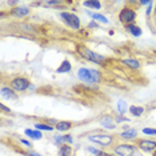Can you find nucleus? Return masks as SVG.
<instances>
[{"mask_svg": "<svg viewBox=\"0 0 156 156\" xmlns=\"http://www.w3.org/2000/svg\"><path fill=\"white\" fill-rule=\"evenodd\" d=\"M77 76L84 83H99L100 81V73L90 68H80L77 71Z\"/></svg>", "mask_w": 156, "mask_h": 156, "instance_id": "1", "label": "nucleus"}, {"mask_svg": "<svg viewBox=\"0 0 156 156\" xmlns=\"http://www.w3.org/2000/svg\"><path fill=\"white\" fill-rule=\"evenodd\" d=\"M60 16H62V19L64 20V23L67 26H69L71 28H73V30H79L80 28V20L76 15L69 13V12H62Z\"/></svg>", "mask_w": 156, "mask_h": 156, "instance_id": "2", "label": "nucleus"}, {"mask_svg": "<svg viewBox=\"0 0 156 156\" xmlns=\"http://www.w3.org/2000/svg\"><path fill=\"white\" fill-rule=\"evenodd\" d=\"M80 54L83 55L86 59L92 60V62L98 63V64H101V63L105 60L104 56H101L99 54H95V52H92L91 49H88V48H80Z\"/></svg>", "mask_w": 156, "mask_h": 156, "instance_id": "3", "label": "nucleus"}, {"mask_svg": "<svg viewBox=\"0 0 156 156\" xmlns=\"http://www.w3.org/2000/svg\"><path fill=\"white\" fill-rule=\"evenodd\" d=\"M11 87L16 91H24L30 87V81L24 79V77H16L11 81Z\"/></svg>", "mask_w": 156, "mask_h": 156, "instance_id": "4", "label": "nucleus"}, {"mask_svg": "<svg viewBox=\"0 0 156 156\" xmlns=\"http://www.w3.org/2000/svg\"><path fill=\"white\" fill-rule=\"evenodd\" d=\"M115 154L120 156H133L135 155V147L132 145H119L115 148Z\"/></svg>", "mask_w": 156, "mask_h": 156, "instance_id": "5", "label": "nucleus"}, {"mask_svg": "<svg viewBox=\"0 0 156 156\" xmlns=\"http://www.w3.org/2000/svg\"><path fill=\"white\" fill-rule=\"evenodd\" d=\"M135 16L136 15H135V12L132 9L124 8V9H122V12H120L119 19H120V22H123V23H131L135 20Z\"/></svg>", "mask_w": 156, "mask_h": 156, "instance_id": "6", "label": "nucleus"}, {"mask_svg": "<svg viewBox=\"0 0 156 156\" xmlns=\"http://www.w3.org/2000/svg\"><path fill=\"white\" fill-rule=\"evenodd\" d=\"M90 140L101 145H108L112 141V136H109V135H94V136H90Z\"/></svg>", "mask_w": 156, "mask_h": 156, "instance_id": "7", "label": "nucleus"}, {"mask_svg": "<svg viewBox=\"0 0 156 156\" xmlns=\"http://www.w3.org/2000/svg\"><path fill=\"white\" fill-rule=\"evenodd\" d=\"M139 145L143 151H152L156 148V143L152 140H141Z\"/></svg>", "mask_w": 156, "mask_h": 156, "instance_id": "8", "label": "nucleus"}, {"mask_svg": "<svg viewBox=\"0 0 156 156\" xmlns=\"http://www.w3.org/2000/svg\"><path fill=\"white\" fill-rule=\"evenodd\" d=\"M127 31H129V32L132 34L133 36H140V35H141L140 27L135 26V24H128V26H127Z\"/></svg>", "mask_w": 156, "mask_h": 156, "instance_id": "9", "label": "nucleus"}, {"mask_svg": "<svg viewBox=\"0 0 156 156\" xmlns=\"http://www.w3.org/2000/svg\"><path fill=\"white\" fill-rule=\"evenodd\" d=\"M2 95L4 98H9V99H15L16 98V95H15V92H13L12 90H9V88H2Z\"/></svg>", "mask_w": 156, "mask_h": 156, "instance_id": "10", "label": "nucleus"}, {"mask_svg": "<svg viewBox=\"0 0 156 156\" xmlns=\"http://www.w3.org/2000/svg\"><path fill=\"white\" fill-rule=\"evenodd\" d=\"M69 69H71V64H69V63L66 60V62H63V63H62V66H60L59 68H58V73H64V72H68Z\"/></svg>", "mask_w": 156, "mask_h": 156, "instance_id": "11", "label": "nucleus"}, {"mask_svg": "<svg viewBox=\"0 0 156 156\" xmlns=\"http://www.w3.org/2000/svg\"><path fill=\"white\" fill-rule=\"evenodd\" d=\"M71 152H72V151H71V147H69V145H64V144H63L62 147H60L59 155H60V156H69Z\"/></svg>", "mask_w": 156, "mask_h": 156, "instance_id": "12", "label": "nucleus"}, {"mask_svg": "<svg viewBox=\"0 0 156 156\" xmlns=\"http://www.w3.org/2000/svg\"><path fill=\"white\" fill-rule=\"evenodd\" d=\"M26 135H28V136H31V137H34V139H41V133L39 132V131H34V129H26Z\"/></svg>", "mask_w": 156, "mask_h": 156, "instance_id": "13", "label": "nucleus"}, {"mask_svg": "<svg viewBox=\"0 0 156 156\" xmlns=\"http://www.w3.org/2000/svg\"><path fill=\"white\" fill-rule=\"evenodd\" d=\"M144 109L141 108V107H136V105H131L129 107V112L132 113L133 116H140L141 113H143Z\"/></svg>", "mask_w": 156, "mask_h": 156, "instance_id": "14", "label": "nucleus"}, {"mask_svg": "<svg viewBox=\"0 0 156 156\" xmlns=\"http://www.w3.org/2000/svg\"><path fill=\"white\" fill-rule=\"evenodd\" d=\"M136 135H137V132L135 129H129V131H126V132H123L122 133V137H123V139H133Z\"/></svg>", "mask_w": 156, "mask_h": 156, "instance_id": "15", "label": "nucleus"}, {"mask_svg": "<svg viewBox=\"0 0 156 156\" xmlns=\"http://www.w3.org/2000/svg\"><path fill=\"white\" fill-rule=\"evenodd\" d=\"M13 13H16V15H19V16H24V15H28L30 13V9L27 8V7H22V8H15L13 9Z\"/></svg>", "mask_w": 156, "mask_h": 156, "instance_id": "16", "label": "nucleus"}, {"mask_svg": "<svg viewBox=\"0 0 156 156\" xmlns=\"http://www.w3.org/2000/svg\"><path fill=\"white\" fill-rule=\"evenodd\" d=\"M56 128H58L59 131H67L71 128V123L69 122H60L56 124Z\"/></svg>", "mask_w": 156, "mask_h": 156, "instance_id": "17", "label": "nucleus"}, {"mask_svg": "<svg viewBox=\"0 0 156 156\" xmlns=\"http://www.w3.org/2000/svg\"><path fill=\"white\" fill-rule=\"evenodd\" d=\"M116 108H118V111H119L120 113L127 112V103L124 101V100H119V101H118V105H116Z\"/></svg>", "mask_w": 156, "mask_h": 156, "instance_id": "18", "label": "nucleus"}, {"mask_svg": "<svg viewBox=\"0 0 156 156\" xmlns=\"http://www.w3.org/2000/svg\"><path fill=\"white\" fill-rule=\"evenodd\" d=\"M124 64H127V66H129V67H132V68H139L140 64L136 62V60H132V59H126L124 60Z\"/></svg>", "mask_w": 156, "mask_h": 156, "instance_id": "19", "label": "nucleus"}, {"mask_svg": "<svg viewBox=\"0 0 156 156\" xmlns=\"http://www.w3.org/2000/svg\"><path fill=\"white\" fill-rule=\"evenodd\" d=\"M91 16L94 17L95 20H99L100 23H108V19H107V17L100 15V13H91Z\"/></svg>", "mask_w": 156, "mask_h": 156, "instance_id": "20", "label": "nucleus"}, {"mask_svg": "<svg viewBox=\"0 0 156 156\" xmlns=\"http://www.w3.org/2000/svg\"><path fill=\"white\" fill-rule=\"evenodd\" d=\"M55 141H56V143H64V141H67V143H72V137L68 136V135H67V136H63V137L58 136L55 139Z\"/></svg>", "mask_w": 156, "mask_h": 156, "instance_id": "21", "label": "nucleus"}, {"mask_svg": "<svg viewBox=\"0 0 156 156\" xmlns=\"http://www.w3.org/2000/svg\"><path fill=\"white\" fill-rule=\"evenodd\" d=\"M84 5H86V7H91V8H96V9H99L101 7L100 2H84Z\"/></svg>", "mask_w": 156, "mask_h": 156, "instance_id": "22", "label": "nucleus"}, {"mask_svg": "<svg viewBox=\"0 0 156 156\" xmlns=\"http://www.w3.org/2000/svg\"><path fill=\"white\" fill-rule=\"evenodd\" d=\"M36 129L37 131H52L54 127H49V126H45V124H36Z\"/></svg>", "mask_w": 156, "mask_h": 156, "instance_id": "23", "label": "nucleus"}, {"mask_svg": "<svg viewBox=\"0 0 156 156\" xmlns=\"http://www.w3.org/2000/svg\"><path fill=\"white\" fill-rule=\"evenodd\" d=\"M101 124L103 126H105V128H113V124H112V120L109 118H105L101 120Z\"/></svg>", "mask_w": 156, "mask_h": 156, "instance_id": "24", "label": "nucleus"}, {"mask_svg": "<svg viewBox=\"0 0 156 156\" xmlns=\"http://www.w3.org/2000/svg\"><path fill=\"white\" fill-rule=\"evenodd\" d=\"M143 132L147 133V135H156V129H154V128H144Z\"/></svg>", "mask_w": 156, "mask_h": 156, "instance_id": "25", "label": "nucleus"}, {"mask_svg": "<svg viewBox=\"0 0 156 156\" xmlns=\"http://www.w3.org/2000/svg\"><path fill=\"white\" fill-rule=\"evenodd\" d=\"M88 151L92 152V154H95V155H99V156H104V154H101V152H99L98 150H95V148H92V147H88Z\"/></svg>", "mask_w": 156, "mask_h": 156, "instance_id": "26", "label": "nucleus"}, {"mask_svg": "<svg viewBox=\"0 0 156 156\" xmlns=\"http://www.w3.org/2000/svg\"><path fill=\"white\" fill-rule=\"evenodd\" d=\"M0 108H2V111H7V112H9V109H8V108H5V105H4V104H0Z\"/></svg>", "mask_w": 156, "mask_h": 156, "instance_id": "27", "label": "nucleus"}, {"mask_svg": "<svg viewBox=\"0 0 156 156\" xmlns=\"http://www.w3.org/2000/svg\"><path fill=\"white\" fill-rule=\"evenodd\" d=\"M124 120H127L126 118H119V119H116V122H124Z\"/></svg>", "mask_w": 156, "mask_h": 156, "instance_id": "28", "label": "nucleus"}, {"mask_svg": "<svg viewBox=\"0 0 156 156\" xmlns=\"http://www.w3.org/2000/svg\"><path fill=\"white\" fill-rule=\"evenodd\" d=\"M58 3H59V2H48L47 4H49V5H51V4H58Z\"/></svg>", "mask_w": 156, "mask_h": 156, "instance_id": "29", "label": "nucleus"}, {"mask_svg": "<svg viewBox=\"0 0 156 156\" xmlns=\"http://www.w3.org/2000/svg\"><path fill=\"white\" fill-rule=\"evenodd\" d=\"M22 143H23V144H26V145H31V144H30V143H28V141H27V140H22Z\"/></svg>", "mask_w": 156, "mask_h": 156, "instance_id": "30", "label": "nucleus"}, {"mask_svg": "<svg viewBox=\"0 0 156 156\" xmlns=\"http://www.w3.org/2000/svg\"><path fill=\"white\" fill-rule=\"evenodd\" d=\"M31 156H40V155H37V154H31Z\"/></svg>", "mask_w": 156, "mask_h": 156, "instance_id": "31", "label": "nucleus"}, {"mask_svg": "<svg viewBox=\"0 0 156 156\" xmlns=\"http://www.w3.org/2000/svg\"><path fill=\"white\" fill-rule=\"evenodd\" d=\"M154 156H156V151H155V152H154Z\"/></svg>", "mask_w": 156, "mask_h": 156, "instance_id": "32", "label": "nucleus"}]
</instances>
